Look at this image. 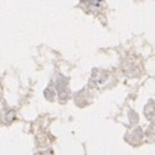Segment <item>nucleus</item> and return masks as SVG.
I'll return each mask as SVG.
<instances>
[]
</instances>
